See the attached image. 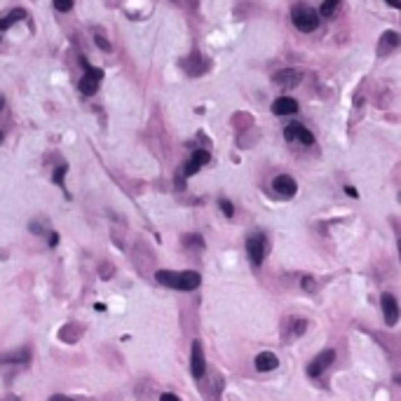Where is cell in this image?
<instances>
[{
	"instance_id": "cell-1",
	"label": "cell",
	"mask_w": 401,
	"mask_h": 401,
	"mask_svg": "<svg viewBox=\"0 0 401 401\" xmlns=\"http://www.w3.org/2000/svg\"><path fill=\"white\" fill-rule=\"evenodd\" d=\"M155 279L160 284L169 286V289H179V291H195L200 286L202 277L195 270H183V272H174V270H157Z\"/></svg>"
},
{
	"instance_id": "cell-2",
	"label": "cell",
	"mask_w": 401,
	"mask_h": 401,
	"mask_svg": "<svg viewBox=\"0 0 401 401\" xmlns=\"http://www.w3.org/2000/svg\"><path fill=\"white\" fill-rule=\"evenodd\" d=\"M291 21L298 31L312 33V31H317V26H319V14L315 12L310 5H303V3H300V5H296L291 10Z\"/></svg>"
},
{
	"instance_id": "cell-3",
	"label": "cell",
	"mask_w": 401,
	"mask_h": 401,
	"mask_svg": "<svg viewBox=\"0 0 401 401\" xmlns=\"http://www.w3.org/2000/svg\"><path fill=\"white\" fill-rule=\"evenodd\" d=\"M265 251H268V240L263 233H253L246 237V256L256 268L263 265L265 260Z\"/></svg>"
},
{
	"instance_id": "cell-4",
	"label": "cell",
	"mask_w": 401,
	"mask_h": 401,
	"mask_svg": "<svg viewBox=\"0 0 401 401\" xmlns=\"http://www.w3.org/2000/svg\"><path fill=\"white\" fill-rule=\"evenodd\" d=\"M82 66L87 68V73H84L82 80H80V92H82L84 97H92V94H97L99 82H101V78H104V73H101V68H97V66L87 64V59H82Z\"/></svg>"
},
{
	"instance_id": "cell-5",
	"label": "cell",
	"mask_w": 401,
	"mask_h": 401,
	"mask_svg": "<svg viewBox=\"0 0 401 401\" xmlns=\"http://www.w3.org/2000/svg\"><path fill=\"white\" fill-rule=\"evenodd\" d=\"M284 139L289 143L298 141V143H303V146H312V143H315L312 131L307 129V127H303L300 122H291L289 127H284Z\"/></svg>"
},
{
	"instance_id": "cell-6",
	"label": "cell",
	"mask_w": 401,
	"mask_h": 401,
	"mask_svg": "<svg viewBox=\"0 0 401 401\" xmlns=\"http://www.w3.org/2000/svg\"><path fill=\"white\" fill-rule=\"evenodd\" d=\"M333 359H336V352H333V349H324V352H319V354L307 364V369H305V371H307L310 378H317V375H322L324 371L333 364Z\"/></svg>"
},
{
	"instance_id": "cell-7",
	"label": "cell",
	"mask_w": 401,
	"mask_h": 401,
	"mask_svg": "<svg viewBox=\"0 0 401 401\" xmlns=\"http://www.w3.org/2000/svg\"><path fill=\"white\" fill-rule=\"evenodd\" d=\"M380 305H382V315H385V324L396 326V322H399V303H396V298L392 293H382Z\"/></svg>"
},
{
	"instance_id": "cell-8",
	"label": "cell",
	"mask_w": 401,
	"mask_h": 401,
	"mask_svg": "<svg viewBox=\"0 0 401 401\" xmlns=\"http://www.w3.org/2000/svg\"><path fill=\"white\" fill-rule=\"evenodd\" d=\"M272 190L277 195H282V197H293L296 195V190H298V183H296V179L293 176H289V174H279L275 181H272Z\"/></svg>"
},
{
	"instance_id": "cell-9",
	"label": "cell",
	"mask_w": 401,
	"mask_h": 401,
	"mask_svg": "<svg viewBox=\"0 0 401 401\" xmlns=\"http://www.w3.org/2000/svg\"><path fill=\"white\" fill-rule=\"evenodd\" d=\"M190 371H193L195 378H202V375H204V371H207V359H204V352H202V343H200V340H195V343H193Z\"/></svg>"
},
{
	"instance_id": "cell-10",
	"label": "cell",
	"mask_w": 401,
	"mask_h": 401,
	"mask_svg": "<svg viewBox=\"0 0 401 401\" xmlns=\"http://www.w3.org/2000/svg\"><path fill=\"white\" fill-rule=\"evenodd\" d=\"M272 113L275 115H293L298 113V101L291 97H279L272 101Z\"/></svg>"
},
{
	"instance_id": "cell-11",
	"label": "cell",
	"mask_w": 401,
	"mask_h": 401,
	"mask_svg": "<svg viewBox=\"0 0 401 401\" xmlns=\"http://www.w3.org/2000/svg\"><path fill=\"white\" fill-rule=\"evenodd\" d=\"M300 80H303L300 71H293V68H284V71H277V73H275V82L282 84L284 90H291V87H296Z\"/></svg>"
},
{
	"instance_id": "cell-12",
	"label": "cell",
	"mask_w": 401,
	"mask_h": 401,
	"mask_svg": "<svg viewBox=\"0 0 401 401\" xmlns=\"http://www.w3.org/2000/svg\"><path fill=\"white\" fill-rule=\"evenodd\" d=\"M253 364H256V371L270 373V371H275L279 366V359H277V354H272V352H258Z\"/></svg>"
},
{
	"instance_id": "cell-13",
	"label": "cell",
	"mask_w": 401,
	"mask_h": 401,
	"mask_svg": "<svg viewBox=\"0 0 401 401\" xmlns=\"http://www.w3.org/2000/svg\"><path fill=\"white\" fill-rule=\"evenodd\" d=\"M396 47H399V33L394 31H387V33H382V38H380V45H378V54H389V52H394Z\"/></svg>"
},
{
	"instance_id": "cell-14",
	"label": "cell",
	"mask_w": 401,
	"mask_h": 401,
	"mask_svg": "<svg viewBox=\"0 0 401 401\" xmlns=\"http://www.w3.org/2000/svg\"><path fill=\"white\" fill-rule=\"evenodd\" d=\"M188 162H190V164H195L197 169H202L204 164H209V162H211V155H209V150H195L193 157H190Z\"/></svg>"
},
{
	"instance_id": "cell-15",
	"label": "cell",
	"mask_w": 401,
	"mask_h": 401,
	"mask_svg": "<svg viewBox=\"0 0 401 401\" xmlns=\"http://www.w3.org/2000/svg\"><path fill=\"white\" fill-rule=\"evenodd\" d=\"M75 329H80V326H75V324H68V326H64V329L59 331V338H61V340H66V343H75V340H78V333H73Z\"/></svg>"
},
{
	"instance_id": "cell-16",
	"label": "cell",
	"mask_w": 401,
	"mask_h": 401,
	"mask_svg": "<svg viewBox=\"0 0 401 401\" xmlns=\"http://www.w3.org/2000/svg\"><path fill=\"white\" fill-rule=\"evenodd\" d=\"M338 7H340V0H324L319 14H322V17H333Z\"/></svg>"
},
{
	"instance_id": "cell-17",
	"label": "cell",
	"mask_w": 401,
	"mask_h": 401,
	"mask_svg": "<svg viewBox=\"0 0 401 401\" xmlns=\"http://www.w3.org/2000/svg\"><path fill=\"white\" fill-rule=\"evenodd\" d=\"M307 329V322L305 319H298L296 324H293V329H291V333H286L284 336V340H289V338H298V336H303V331Z\"/></svg>"
},
{
	"instance_id": "cell-18",
	"label": "cell",
	"mask_w": 401,
	"mask_h": 401,
	"mask_svg": "<svg viewBox=\"0 0 401 401\" xmlns=\"http://www.w3.org/2000/svg\"><path fill=\"white\" fill-rule=\"evenodd\" d=\"M3 362H28V349H19V354H5Z\"/></svg>"
},
{
	"instance_id": "cell-19",
	"label": "cell",
	"mask_w": 401,
	"mask_h": 401,
	"mask_svg": "<svg viewBox=\"0 0 401 401\" xmlns=\"http://www.w3.org/2000/svg\"><path fill=\"white\" fill-rule=\"evenodd\" d=\"M218 207H220V211H223L228 218H233V216H235V207H233V204H230L228 200H220V202H218Z\"/></svg>"
},
{
	"instance_id": "cell-20",
	"label": "cell",
	"mask_w": 401,
	"mask_h": 401,
	"mask_svg": "<svg viewBox=\"0 0 401 401\" xmlns=\"http://www.w3.org/2000/svg\"><path fill=\"white\" fill-rule=\"evenodd\" d=\"M66 169H68L66 164H59L57 171H54V183H57V186H64L61 181H64V176H66Z\"/></svg>"
},
{
	"instance_id": "cell-21",
	"label": "cell",
	"mask_w": 401,
	"mask_h": 401,
	"mask_svg": "<svg viewBox=\"0 0 401 401\" xmlns=\"http://www.w3.org/2000/svg\"><path fill=\"white\" fill-rule=\"evenodd\" d=\"M52 3H54V7H57L59 12H68V10L73 7V0H52Z\"/></svg>"
},
{
	"instance_id": "cell-22",
	"label": "cell",
	"mask_w": 401,
	"mask_h": 401,
	"mask_svg": "<svg viewBox=\"0 0 401 401\" xmlns=\"http://www.w3.org/2000/svg\"><path fill=\"white\" fill-rule=\"evenodd\" d=\"M300 286H303L305 291H315V289H317V282H315V277H303Z\"/></svg>"
},
{
	"instance_id": "cell-23",
	"label": "cell",
	"mask_w": 401,
	"mask_h": 401,
	"mask_svg": "<svg viewBox=\"0 0 401 401\" xmlns=\"http://www.w3.org/2000/svg\"><path fill=\"white\" fill-rule=\"evenodd\" d=\"M160 401H181L176 394H171V392H164V394H160Z\"/></svg>"
},
{
	"instance_id": "cell-24",
	"label": "cell",
	"mask_w": 401,
	"mask_h": 401,
	"mask_svg": "<svg viewBox=\"0 0 401 401\" xmlns=\"http://www.w3.org/2000/svg\"><path fill=\"white\" fill-rule=\"evenodd\" d=\"M97 45H99V47H104L106 52H110V45H108V40H106V38H101V35H97Z\"/></svg>"
},
{
	"instance_id": "cell-25",
	"label": "cell",
	"mask_w": 401,
	"mask_h": 401,
	"mask_svg": "<svg viewBox=\"0 0 401 401\" xmlns=\"http://www.w3.org/2000/svg\"><path fill=\"white\" fill-rule=\"evenodd\" d=\"M50 401H75V399H71V396H64V394H54V396H50Z\"/></svg>"
},
{
	"instance_id": "cell-26",
	"label": "cell",
	"mask_w": 401,
	"mask_h": 401,
	"mask_svg": "<svg viewBox=\"0 0 401 401\" xmlns=\"http://www.w3.org/2000/svg\"><path fill=\"white\" fill-rule=\"evenodd\" d=\"M57 242H59V235H57V233H52V235H50V244L57 246Z\"/></svg>"
},
{
	"instance_id": "cell-27",
	"label": "cell",
	"mask_w": 401,
	"mask_h": 401,
	"mask_svg": "<svg viewBox=\"0 0 401 401\" xmlns=\"http://www.w3.org/2000/svg\"><path fill=\"white\" fill-rule=\"evenodd\" d=\"M387 3H389V5H392V7H399V5H401L399 0H387Z\"/></svg>"
},
{
	"instance_id": "cell-28",
	"label": "cell",
	"mask_w": 401,
	"mask_h": 401,
	"mask_svg": "<svg viewBox=\"0 0 401 401\" xmlns=\"http://www.w3.org/2000/svg\"><path fill=\"white\" fill-rule=\"evenodd\" d=\"M3 106H5V101H3V97H0V110H3Z\"/></svg>"
},
{
	"instance_id": "cell-29",
	"label": "cell",
	"mask_w": 401,
	"mask_h": 401,
	"mask_svg": "<svg viewBox=\"0 0 401 401\" xmlns=\"http://www.w3.org/2000/svg\"><path fill=\"white\" fill-rule=\"evenodd\" d=\"M0 143H3V131H0Z\"/></svg>"
},
{
	"instance_id": "cell-30",
	"label": "cell",
	"mask_w": 401,
	"mask_h": 401,
	"mask_svg": "<svg viewBox=\"0 0 401 401\" xmlns=\"http://www.w3.org/2000/svg\"><path fill=\"white\" fill-rule=\"evenodd\" d=\"M0 33H3V31H0Z\"/></svg>"
}]
</instances>
